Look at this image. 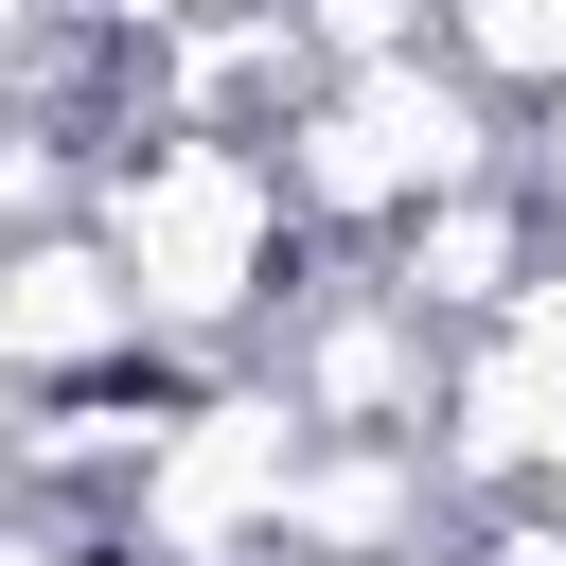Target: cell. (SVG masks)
I'll return each instance as SVG.
<instances>
[{"mask_svg": "<svg viewBox=\"0 0 566 566\" xmlns=\"http://www.w3.org/2000/svg\"><path fill=\"white\" fill-rule=\"evenodd\" d=\"M424 495H442V460H424V442L301 424L283 513H265V566H389V548H424Z\"/></svg>", "mask_w": 566, "mask_h": 566, "instance_id": "6", "label": "cell"}, {"mask_svg": "<svg viewBox=\"0 0 566 566\" xmlns=\"http://www.w3.org/2000/svg\"><path fill=\"white\" fill-rule=\"evenodd\" d=\"M0 566H71V531L53 513H0Z\"/></svg>", "mask_w": 566, "mask_h": 566, "instance_id": "12", "label": "cell"}, {"mask_svg": "<svg viewBox=\"0 0 566 566\" xmlns=\"http://www.w3.org/2000/svg\"><path fill=\"white\" fill-rule=\"evenodd\" d=\"M265 389H283L301 424H354V442H424L442 336H424V301H407V283H318V301H283V336H265Z\"/></svg>", "mask_w": 566, "mask_h": 566, "instance_id": "4", "label": "cell"}, {"mask_svg": "<svg viewBox=\"0 0 566 566\" xmlns=\"http://www.w3.org/2000/svg\"><path fill=\"white\" fill-rule=\"evenodd\" d=\"M495 336H513V354H531V371L566 389V230H548V248H531V283L495 301Z\"/></svg>", "mask_w": 566, "mask_h": 566, "instance_id": "11", "label": "cell"}, {"mask_svg": "<svg viewBox=\"0 0 566 566\" xmlns=\"http://www.w3.org/2000/svg\"><path fill=\"white\" fill-rule=\"evenodd\" d=\"M88 248L124 265L142 336H177V354H230V336L265 318V283H283L301 212H283V159H265V142L159 124V142H124V159L88 177Z\"/></svg>", "mask_w": 566, "mask_h": 566, "instance_id": "1", "label": "cell"}, {"mask_svg": "<svg viewBox=\"0 0 566 566\" xmlns=\"http://www.w3.org/2000/svg\"><path fill=\"white\" fill-rule=\"evenodd\" d=\"M531 248H548V212H531V177L495 159V177H460V195H424V212L389 230V283H407L424 318H495V301L531 283Z\"/></svg>", "mask_w": 566, "mask_h": 566, "instance_id": "7", "label": "cell"}, {"mask_svg": "<svg viewBox=\"0 0 566 566\" xmlns=\"http://www.w3.org/2000/svg\"><path fill=\"white\" fill-rule=\"evenodd\" d=\"M424 424H442V478L460 495H531L548 460H566V389L513 354V336H478V354H442V389H424Z\"/></svg>", "mask_w": 566, "mask_h": 566, "instance_id": "8", "label": "cell"}, {"mask_svg": "<svg viewBox=\"0 0 566 566\" xmlns=\"http://www.w3.org/2000/svg\"><path fill=\"white\" fill-rule=\"evenodd\" d=\"M389 566H460V548H389Z\"/></svg>", "mask_w": 566, "mask_h": 566, "instance_id": "14", "label": "cell"}, {"mask_svg": "<svg viewBox=\"0 0 566 566\" xmlns=\"http://www.w3.org/2000/svg\"><path fill=\"white\" fill-rule=\"evenodd\" d=\"M265 159H283V212H318V230H407L424 195L495 177L513 142H495V106H478L460 71H424V53H354V71H318V88L265 124Z\"/></svg>", "mask_w": 566, "mask_h": 566, "instance_id": "2", "label": "cell"}, {"mask_svg": "<svg viewBox=\"0 0 566 566\" xmlns=\"http://www.w3.org/2000/svg\"><path fill=\"white\" fill-rule=\"evenodd\" d=\"M142 354H159V336H142L124 265L88 248V212L0 248V371H18V389H106V371H142Z\"/></svg>", "mask_w": 566, "mask_h": 566, "instance_id": "5", "label": "cell"}, {"mask_svg": "<svg viewBox=\"0 0 566 566\" xmlns=\"http://www.w3.org/2000/svg\"><path fill=\"white\" fill-rule=\"evenodd\" d=\"M283 460H301V407H283V389L159 407V442H142V478H124V531H142L159 566H265Z\"/></svg>", "mask_w": 566, "mask_h": 566, "instance_id": "3", "label": "cell"}, {"mask_svg": "<svg viewBox=\"0 0 566 566\" xmlns=\"http://www.w3.org/2000/svg\"><path fill=\"white\" fill-rule=\"evenodd\" d=\"M283 18H301L318 71H354V53H424V0H283Z\"/></svg>", "mask_w": 566, "mask_h": 566, "instance_id": "10", "label": "cell"}, {"mask_svg": "<svg viewBox=\"0 0 566 566\" xmlns=\"http://www.w3.org/2000/svg\"><path fill=\"white\" fill-rule=\"evenodd\" d=\"M442 71L478 106H566V0H442Z\"/></svg>", "mask_w": 566, "mask_h": 566, "instance_id": "9", "label": "cell"}, {"mask_svg": "<svg viewBox=\"0 0 566 566\" xmlns=\"http://www.w3.org/2000/svg\"><path fill=\"white\" fill-rule=\"evenodd\" d=\"M124 35H177V18H230V0H106Z\"/></svg>", "mask_w": 566, "mask_h": 566, "instance_id": "13", "label": "cell"}]
</instances>
